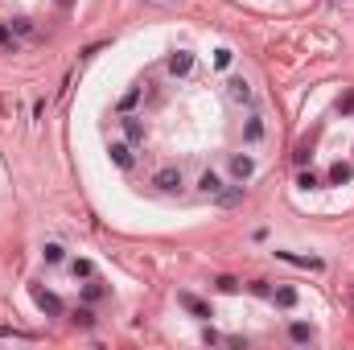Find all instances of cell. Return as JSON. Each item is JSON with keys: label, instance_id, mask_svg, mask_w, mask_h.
Wrapping results in <instances>:
<instances>
[{"label": "cell", "instance_id": "7a4b0ae2", "mask_svg": "<svg viewBox=\"0 0 354 350\" xmlns=\"http://www.w3.org/2000/svg\"><path fill=\"white\" fill-rule=\"evenodd\" d=\"M33 288H37L41 309L71 317V322H79V317L95 322V309L107 301V284L95 272V264L83 256H71L62 248H46L41 276L33 280Z\"/></svg>", "mask_w": 354, "mask_h": 350}, {"label": "cell", "instance_id": "3957f363", "mask_svg": "<svg viewBox=\"0 0 354 350\" xmlns=\"http://www.w3.org/2000/svg\"><path fill=\"white\" fill-rule=\"evenodd\" d=\"M66 0H0V25H8L12 37L37 29L46 17H54Z\"/></svg>", "mask_w": 354, "mask_h": 350}, {"label": "cell", "instance_id": "6da1fadb", "mask_svg": "<svg viewBox=\"0 0 354 350\" xmlns=\"http://www.w3.org/2000/svg\"><path fill=\"white\" fill-rule=\"evenodd\" d=\"M297 169L305 185H317V190L342 185L354 177V91L334 99L330 111L313 120V128L301 140Z\"/></svg>", "mask_w": 354, "mask_h": 350}]
</instances>
